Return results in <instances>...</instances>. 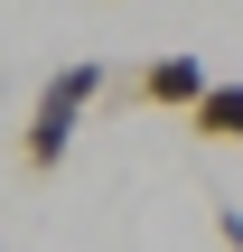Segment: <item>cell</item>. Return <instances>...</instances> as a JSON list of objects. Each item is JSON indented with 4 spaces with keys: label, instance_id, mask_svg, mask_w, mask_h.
I'll use <instances>...</instances> for the list:
<instances>
[{
    "label": "cell",
    "instance_id": "cell-1",
    "mask_svg": "<svg viewBox=\"0 0 243 252\" xmlns=\"http://www.w3.org/2000/svg\"><path fill=\"white\" fill-rule=\"evenodd\" d=\"M94 94H103V56H75V65H56V75L37 84L28 131H19V168H28V178H56V168H66V150H75V131H84V112H94Z\"/></svg>",
    "mask_w": 243,
    "mask_h": 252
},
{
    "label": "cell",
    "instance_id": "cell-2",
    "mask_svg": "<svg viewBox=\"0 0 243 252\" xmlns=\"http://www.w3.org/2000/svg\"><path fill=\"white\" fill-rule=\"evenodd\" d=\"M178 122H187L206 150H234V140H243V75H215V84H206V94L178 112Z\"/></svg>",
    "mask_w": 243,
    "mask_h": 252
},
{
    "label": "cell",
    "instance_id": "cell-4",
    "mask_svg": "<svg viewBox=\"0 0 243 252\" xmlns=\"http://www.w3.org/2000/svg\"><path fill=\"white\" fill-rule=\"evenodd\" d=\"M215 234H225V252H243V206H215Z\"/></svg>",
    "mask_w": 243,
    "mask_h": 252
},
{
    "label": "cell",
    "instance_id": "cell-3",
    "mask_svg": "<svg viewBox=\"0 0 243 252\" xmlns=\"http://www.w3.org/2000/svg\"><path fill=\"white\" fill-rule=\"evenodd\" d=\"M206 84H215V75H206L197 56H150V65H140V103H169V112H187Z\"/></svg>",
    "mask_w": 243,
    "mask_h": 252
}]
</instances>
